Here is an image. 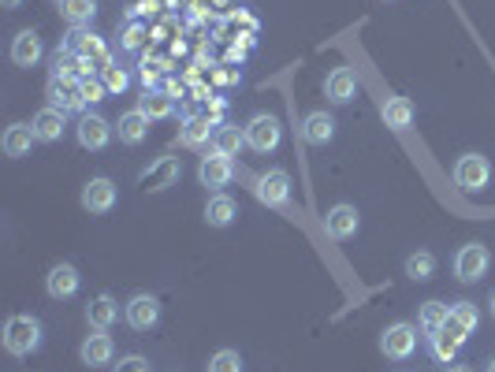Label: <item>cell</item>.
I'll return each mask as SVG.
<instances>
[{
	"label": "cell",
	"instance_id": "obj_16",
	"mask_svg": "<svg viewBox=\"0 0 495 372\" xmlns=\"http://www.w3.org/2000/svg\"><path fill=\"white\" fill-rule=\"evenodd\" d=\"M112 354H116V347H112V336H108V332H94V336L82 339V347H78L82 365H90V368L108 365V361H112Z\"/></svg>",
	"mask_w": 495,
	"mask_h": 372
},
{
	"label": "cell",
	"instance_id": "obj_39",
	"mask_svg": "<svg viewBox=\"0 0 495 372\" xmlns=\"http://www.w3.org/2000/svg\"><path fill=\"white\" fill-rule=\"evenodd\" d=\"M447 372H473V368H466V365H455V368H447Z\"/></svg>",
	"mask_w": 495,
	"mask_h": 372
},
{
	"label": "cell",
	"instance_id": "obj_27",
	"mask_svg": "<svg viewBox=\"0 0 495 372\" xmlns=\"http://www.w3.org/2000/svg\"><path fill=\"white\" fill-rule=\"evenodd\" d=\"M447 317H450V309L443 302H425L421 313H418V324H421L425 336H436V332H443V327H447Z\"/></svg>",
	"mask_w": 495,
	"mask_h": 372
},
{
	"label": "cell",
	"instance_id": "obj_30",
	"mask_svg": "<svg viewBox=\"0 0 495 372\" xmlns=\"http://www.w3.org/2000/svg\"><path fill=\"white\" fill-rule=\"evenodd\" d=\"M432 272H436V257H432L429 250H418V254L406 257V276H409V279L425 283V279H432Z\"/></svg>",
	"mask_w": 495,
	"mask_h": 372
},
{
	"label": "cell",
	"instance_id": "obj_4",
	"mask_svg": "<svg viewBox=\"0 0 495 372\" xmlns=\"http://www.w3.org/2000/svg\"><path fill=\"white\" fill-rule=\"evenodd\" d=\"M380 350L391 361H409V357H414V350H418V327L414 324H402V320L391 324V327H384Z\"/></svg>",
	"mask_w": 495,
	"mask_h": 372
},
{
	"label": "cell",
	"instance_id": "obj_8",
	"mask_svg": "<svg viewBox=\"0 0 495 372\" xmlns=\"http://www.w3.org/2000/svg\"><path fill=\"white\" fill-rule=\"evenodd\" d=\"M197 179H201V186H209V190L227 186V183L235 179V164H231V156H224L220 149H213L209 156H201V164H197Z\"/></svg>",
	"mask_w": 495,
	"mask_h": 372
},
{
	"label": "cell",
	"instance_id": "obj_14",
	"mask_svg": "<svg viewBox=\"0 0 495 372\" xmlns=\"http://www.w3.org/2000/svg\"><path fill=\"white\" fill-rule=\"evenodd\" d=\"M324 94H328V101H332V105H350L354 94H358V75L350 67H336L332 75H328V82H324Z\"/></svg>",
	"mask_w": 495,
	"mask_h": 372
},
{
	"label": "cell",
	"instance_id": "obj_11",
	"mask_svg": "<svg viewBox=\"0 0 495 372\" xmlns=\"http://www.w3.org/2000/svg\"><path fill=\"white\" fill-rule=\"evenodd\" d=\"M123 317H127V324L135 327V332H149V327H157V320H160V302L153 295H135L127 306H123Z\"/></svg>",
	"mask_w": 495,
	"mask_h": 372
},
{
	"label": "cell",
	"instance_id": "obj_24",
	"mask_svg": "<svg viewBox=\"0 0 495 372\" xmlns=\"http://www.w3.org/2000/svg\"><path fill=\"white\" fill-rule=\"evenodd\" d=\"M380 116H384V123L391 131H409V127H414V101H409V97H388Z\"/></svg>",
	"mask_w": 495,
	"mask_h": 372
},
{
	"label": "cell",
	"instance_id": "obj_20",
	"mask_svg": "<svg viewBox=\"0 0 495 372\" xmlns=\"http://www.w3.org/2000/svg\"><path fill=\"white\" fill-rule=\"evenodd\" d=\"M34 142H37V135H34L30 123H12V127L5 131V138H0V146H5V156H12V160L26 156Z\"/></svg>",
	"mask_w": 495,
	"mask_h": 372
},
{
	"label": "cell",
	"instance_id": "obj_21",
	"mask_svg": "<svg viewBox=\"0 0 495 372\" xmlns=\"http://www.w3.org/2000/svg\"><path fill=\"white\" fill-rule=\"evenodd\" d=\"M34 135H37V142H60L64 138V112L60 108H41L37 116H34Z\"/></svg>",
	"mask_w": 495,
	"mask_h": 372
},
{
	"label": "cell",
	"instance_id": "obj_17",
	"mask_svg": "<svg viewBox=\"0 0 495 372\" xmlns=\"http://www.w3.org/2000/svg\"><path fill=\"white\" fill-rule=\"evenodd\" d=\"M149 123H153V119H149L142 108H131V112L119 116L116 135H119L123 146H138V142H146V135H149Z\"/></svg>",
	"mask_w": 495,
	"mask_h": 372
},
{
	"label": "cell",
	"instance_id": "obj_9",
	"mask_svg": "<svg viewBox=\"0 0 495 372\" xmlns=\"http://www.w3.org/2000/svg\"><path fill=\"white\" fill-rule=\"evenodd\" d=\"M254 194H258L261 205H272V209H279V205L291 201V176H287L283 168H272V172H265V176L258 179Z\"/></svg>",
	"mask_w": 495,
	"mask_h": 372
},
{
	"label": "cell",
	"instance_id": "obj_1",
	"mask_svg": "<svg viewBox=\"0 0 495 372\" xmlns=\"http://www.w3.org/2000/svg\"><path fill=\"white\" fill-rule=\"evenodd\" d=\"M41 347V320L30 313H15L5 320V350L12 357H30Z\"/></svg>",
	"mask_w": 495,
	"mask_h": 372
},
{
	"label": "cell",
	"instance_id": "obj_34",
	"mask_svg": "<svg viewBox=\"0 0 495 372\" xmlns=\"http://www.w3.org/2000/svg\"><path fill=\"white\" fill-rule=\"evenodd\" d=\"M209 372H242L238 350H217V354L209 357Z\"/></svg>",
	"mask_w": 495,
	"mask_h": 372
},
{
	"label": "cell",
	"instance_id": "obj_41",
	"mask_svg": "<svg viewBox=\"0 0 495 372\" xmlns=\"http://www.w3.org/2000/svg\"><path fill=\"white\" fill-rule=\"evenodd\" d=\"M488 306H491V317H495V295H491V302H488Z\"/></svg>",
	"mask_w": 495,
	"mask_h": 372
},
{
	"label": "cell",
	"instance_id": "obj_33",
	"mask_svg": "<svg viewBox=\"0 0 495 372\" xmlns=\"http://www.w3.org/2000/svg\"><path fill=\"white\" fill-rule=\"evenodd\" d=\"M78 94H82V101H86V105H97V101H105L108 86H105V78L86 75V78H78Z\"/></svg>",
	"mask_w": 495,
	"mask_h": 372
},
{
	"label": "cell",
	"instance_id": "obj_31",
	"mask_svg": "<svg viewBox=\"0 0 495 372\" xmlns=\"http://www.w3.org/2000/svg\"><path fill=\"white\" fill-rule=\"evenodd\" d=\"M146 37H149V26L138 23V19H127V26H123V34H119V45L127 53H138L146 45Z\"/></svg>",
	"mask_w": 495,
	"mask_h": 372
},
{
	"label": "cell",
	"instance_id": "obj_2",
	"mask_svg": "<svg viewBox=\"0 0 495 372\" xmlns=\"http://www.w3.org/2000/svg\"><path fill=\"white\" fill-rule=\"evenodd\" d=\"M242 131H246V146H250L254 153H272V149H279V142H283L279 119L268 116V112H258Z\"/></svg>",
	"mask_w": 495,
	"mask_h": 372
},
{
	"label": "cell",
	"instance_id": "obj_35",
	"mask_svg": "<svg viewBox=\"0 0 495 372\" xmlns=\"http://www.w3.org/2000/svg\"><path fill=\"white\" fill-rule=\"evenodd\" d=\"M105 86H108V94H123L131 86V78H127V71H123V67H108L105 71Z\"/></svg>",
	"mask_w": 495,
	"mask_h": 372
},
{
	"label": "cell",
	"instance_id": "obj_15",
	"mask_svg": "<svg viewBox=\"0 0 495 372\" xmlns=\"http://www.w3.org/2000/svg\"><path fill=\"white\" fill-rule=\"evenodd\" d=\"M477 324H480V317H477V306H473V302H455V306H450L447 332L455 336L459 343H466V339L477 332Z\"/></svg>",
	"mask_w": 495,
	"mask_h": 372
},
{
	"label": "cell",
	"instance_id": "obj_38",
	"mask_svg": "<svg viewBox=\"0 0 495 372\" xmlns=\"http://www.w3.org/2000/svg\"><path fill=\"white\" fill-rule=\"evenodd\" d=\"M0 5H5L8 12H15V8H23V0H0Z\"/></svg>",
	"mask_w": 495,
	"mask_h": 372
},
{
	"label": "cell",
	"instance_id": "obj_13",
	"mask_svg": "<svg viewBox=\"0 0 495 372\" xmlns=\"http://www.w3.org/2000/svg\"><path fill=\"white\" fill-rule=\"evenodd\" d=\"M49 105L60 108L64 116L67 112H78L82 105V94H78V78H49Z\"/></svg>",
	"mask_w": 495,
	"mask_h": 372
},
{
	"label": "cell",
	"instance_id": "obj_42",
	"mask_svg": "<svg viewBox=\"0 0 495 372\" xmlns=\"http://www.w3.org/2000/svg\"><path fill=\"white\" fill-rule=\"evenodd\" d=\"M56 5H60V0H56Z\"/></svg>",
	"mask_w": 495,
	"mask_h": 372
},
{
	"label": "cell",
	"instance_id": "obj_5",
	"mask_svg": "<svg viewBox=\"0 0 495 372\" xmlns=\"http://www.w3.org/2000/svg\"><path fill=\"white\" fill-rule=\"evenodd\" d=\"M455 183H459L462 190H470V194L484 190V186L491 183V164H488V156H480V153H462L459 164H455Z\"/></svg>",
	"mask_w": 495,
	"mask_h": 372
},
{
	"label": "cell",
	"instance_id": "obj_28",
	"mask_svg": "<svg viewBox=\"0 0 495 372\" xmlns=\"http://www.w3.org/2000/svg\"><path fill=\"white\" fill-rule=\"evenodd\" d=\"M60 15L71 26H86L97 15V0H60Z\"/></svg>",
	"mask_w": 495,
	"mask_h": 372
},
{
	"label": "cell",
	"instance_id": "obj_37",
	"mask_svg": "<svg viewBox=\"0 0 495 372\" xmlns=\"http://www.w3.org/2000/svg\"><path fill=\"white\" fill-rule=\"evenodd\" d=\"M217 82H235V71H217Z\"/></svg>",
	"mask_w": 495,
	"mask_h": 372
},
{
	"label": "cell",
	"instance_id": "obj_23",
	"mask_svg": "<svg viewBox=\"0 0 495 372\" xmlns=\"http://www.w3.org/2000/svg\"><path fill=\"white\" fill-rule=\"evenodd\" d=\"M86 320H90V327H97V332H108V327L119 320V302L112 295H97L86 306Z\"/></svg>",
	"mask_w": 495,
	"mask_h": 372
},
{
	"label": "cell",
	"instance_id": "obj_18",
	"mask_svg": "<svg viewBox=\"0 0 495 372\" xmlns=\"http://www.w3.org/2000/svg\"><path fill=\"white\" fill-rule=\"evenodd\" d=\"M41 56H45V49H41V37L34 30H19L15 41H12V64L15 67H34Z\"/></svg>",
	"mask_w": 495,
	"mask_h": 372
},
{
	"label": "cell",
	"instance_id": "obj_26",
	"mask_svg": "<svg viewBox=\"0 0 495 372\" xmlns=\"http://www.w3.org/2000/svg\"><path fill=\"white\" fill-rule=\"evenodd\" d=\"M138 108L149 116V119H168L176 112V97H168L164 90H146V97L138 101Z\"/></svg>",
	"mask_w": 495,
	"mask_h": 372
},
{
	"label": "cell",
	"instance_id": "obj_12",
	"mask_svg": "<svg viewBox=\"0 0 495 372\" xmlns=\"http://www.w3.org/2000/svg\"><path fill=\"white\" fill-rule=\"evenodd\" d=\"M78 283H82L78 268L67 265V261H60V265H53L49 276H45V291H49V298L60 302V298H75V295H78Z\"/></svg>",
	"mask_w": 495,
	"mask_h": 372
},
{
	"label": "cell",
	"instance_id": "obj_6",
	"mask_svg": "<svg viewBox=\"0 0 495 372\" xmlns=\"http://www.w3.org/2000/svg\"><path fill=\"white\" fill-rule=\"evenodd\" d=\"M116 197H119L116 183L105 179V176H97V179H90L86 186H82V209L94 213V216H105V213L116 209Z\"/></svg>",
	"mask_w": 495,
	"mask_h": 372
},
{
	"label": "cell",
	"instance_id": "obj_22",
	"mask_svg": "<svg viewBox=\"0 0 495 372\" xmlns=\"http://www.w3.org/2000/svg\"><path fill=\"white\" fill-rule=\"evenodd\" d=\"M209 138H217V135H213V119H209V116H187V119H183V127H179V142H183L187 149H197V146H205Z\"/></svg>",
	"mask_w": 495,
	"mask_h": 372
},
{
	"label": "cell",
	"instance_id": "obj_40",
	"mask_svg": "<svg viewBox=\"0 0 495 372\" xmlns=\"http://www.w3.org/2000/svg\"><path fill=\"white\" fill-rule=\"evenodd\" d=\"M488 372H495V357H491V361H488Z\"/></svg>",
	"mask_w": 495,
	"mask_h": 372
},
{
	"label": "cell",
	"instance_id": "obj_7",
	"mask_svg": "<svg viewBox=\"0 0 495 372\" xmlns=\"http://www.w3.org/2000/svg\"><path fill=\"white\" fill-rule=\"evenodd\" d=\"M112 131H116V127H112L105 116H97V112H86V116L78 119V127H75L78 146H82V149H94V153L112 142Z\"/></svg>",
	"mask_w": 495,
	"mask_h": 372
},
{
	"label": "cell",
	"instance_id": "obj_25",
	"mask_svg": "<svg viewBox=\"0 0 495 372\" xmlns=\"http://www.w3.org/2000/svg\"><path fill=\"white\" fill-rule=\"evenodd\" d=\"M235 216H238V205L227 194H213L209 205H205V224L209 227H227L235 224Z\"/></svg>",
	"mask_w": 495,
	"mask_h": 372
},
{
	"label": "cell",
	"instance_id": "obj_29",
	"mask_svg": "<svg viewBox=\"0 0 495 372\" xmlns=\"http://www.w3.org/2000/svg\"><path fill=\"white\" fill-rule=\"evenodd\" d=\"M429 347H432V357H436L439 365H450V361L459 357V350H462V343L450 336L447 327H443V332H436V336H429Z\"/></svg>",
	"mask_w": 495,
	"mask_h": 372
},
{
	"label": "cell",
	"instance_id": "obj_36",
	"mask_svg": "<svg viewBox=\"0 0 495 372\" xmlns=\"http://www.w3.org/2000/svg\"><path fill=\"white\" fill-rule=\"evenodd\" d=\"M112 372H153V368L142 354H127V357H119V365H112Z\"/></svg>",
	"mask_w": 495,
	"mask_h": 372
},
{
	"label": "cell",
	"instance_id": "obj_19",
	"mask_svg": "<svg viewBox=\"0 0 495 372\" xmlns=\"http://www.w3.org/2000/svg\"><path fill=\"white\" fill-rule=\"evenodd\" d=\"M302 138L309 146H328V142L336 138V119L328 116V112H309L302 119Z\"/></svg>",
	"mask_w": 495,
	"mask_h": 372
},
{
	"label": "cell",
	"instance_id": "obj_10",
	"mask_svg": "<svg viewBox=\"0 0 495 372\" xmlns=\"http://www.w3.org/2000/svg\"><path fill=\"white\" fill-rule=\"evenodd\" d=\"M358 227H361V216H358L354 205H332L328 216H324V231H328V238H336V242L354 238Z\"/></svg>",
	"mask_w": 495,
	"mask_h": 372
},
{
	"label": "cell",
	"instance_id": "obj_3",
	"mask_svg": "<svg viewBox=\"0 0 495 372\" xmlns=\"http://www.w3.org/2000/svg\"><path fill=\"white\" fill-rule=\"evenodd\" d=\"M488 268H491V254H488V246H480V242H466L462 250L455 254V276L462 283H480L488 276Z\"/></svg>",
	"mask_w": 495,
	"mask_h": 372
},
{
	"label": "cell",
	"instance_id": "obj_32",
	"mask_svg": "<svg viewBox=\"0 0 495 372\" xmlns=\"http://www.w3.org/2000/svg\"><path fill=\"white\" fill-rule=\"evenodd\" d=\"M213 142H217V149H220L224 156H238V149L246 146V131H238V127H220Z\"/></svg>",
	"mask_w": 495,
	"mask_h": 372
}]
</instances>
